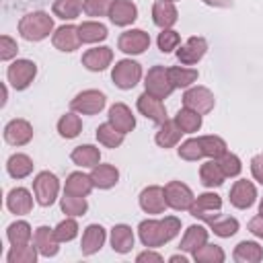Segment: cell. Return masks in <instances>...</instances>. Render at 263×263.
Returning <instances> with one entry per match:
<instances>
[{"label":"cell","mask_w":263,"mask_h":263,"mask_svg":"<svg viewBox=\"0 0 263 263\" xmlns=\"http://www.w3.org/2000/svg\"><path fill=\"white\" fill-rule=\"evenodd\" d=\"M181 230V220L177 216H164L162 220H142L138 226V236L144 247L156 249L171 242Z\"/></svg>","instance_id":"obj_1"},{"label":"cell","mask_w":263,"mask_h":263,"mask_svg":"<svg viewBox=\"0 0 263 263\" xmlns=\"http://www.w3.org/2000/svg\"><path fill=\"white\" fill-rule=\"evenodd\" d=\"M49 33H53V18L43 10L29 12L18 21V35L27 41H43Z\"/></svg>","instance_id":"obj_2"},{"label":"cell","mask_w":263,"mask_h":263,"mask_svg":"<svg viewBox=\"0 0 263 263\" xmlns=\"http://www.w3.org/2000/svg\"><path fill=\"white\" fill-rule=\"evenodd\" d=\"M58 193H60V179L53 173L41 171L33 179V195L39 205H43V208L51 205L58 199Z\"/></svg>","instance_id":"obj_3"},{"label":"cell","mask_w":263,"mask_h":263,"mask_svg":"<svg viewBox=\"0 0 263 263\" xmlns=\"http://www.w3.org/2000/svg\"><path fill=\"white\" fill-rule=\"evenodd\" d=\"M140 78H142V66H140L138 62L129 60V58L115 62V66H113V70H111V80H113V84H115L117 88H121V90L134 88V86L140 82Z\"/></svg>","instance_id":"obj_4"},{"label":"cell","mask_w":263,"mask_h":263,"mask_svg":"<svg viewBox=\"0 0 263 263\" xmlns=\"http://www.w3.org/2000/svg\"><path fill=\"white\" fill-rule=\"evenodd\" d=\"M35 76H37V66H35V62L25 60V58L14 60V62L8 66V70H6V78H8V82H10V86H12L14 90H25V88H29V84L35 80Z\"/></svg>","instance_id":"obj_5"},{"label":"cell","mask_w":263,"mask_h":263,"mask_svg":"<svg viewBox=\"0 0 263 263\" xmlns=\"http://www.w3.org/2000/svg\"><path fill=\"white\" fill-rule=\"evenodd\" d=\"M220 210H222V197L218 193H212V191H205L201 195H197L189 208V214L197 220H203V222H212L214 218L220 216Z\"/></svg>","instance_id":"obj_6"},{"label":"cell","mask_w":263,"mask_h":263,"mask_svg":"<svg viewBox=\"0 0 263 263\" xmlns=\"http://www.w3.org/2000/svg\"><path fill=\"white\" fill-rule=\"evenodd\" d=\"M105 95L101 90H95V88H88V90H82L78 92L72 101H70V109L80 113V115H97L105 109Z\"/></svg>","instance_id":"obj_7"},{"label":"cell","mask_w":263,"mask_h":263,"mask_svg":"<svg viewBox=\"0 0 263 263\" xmlns=\"http://www.w3.org/2000/svg\"><path fill=\"white\" fill-rule=\"evenodd\" d=\"M144 86H146V92L154 95L156 99H166L175 90V86L171 84V78H168V68H164V66H152L146 74Z\"/></svg>","instance_id":"obj_8"},{"label":"cell","mask_w":263,"mask_h":263,"mask_svg":"<svg viewBox=\"0 0 263 263\" xmlns=\"http://www.w3.org/2000/svg\"><path fill=\"white\" fill-rule=\"evenodd\" d=\"M164 199H166V205L175 212H183V210H189L195 195L193 191L181 183V181H168L164 185Z\"/></svg>","instance_id":"obj_9"},{"label":"cell","mask_w":263,"mask_h":263,"mask_svg":"<svg viewBox=\"0 0 263 263\" xmlns=\"http://www.w3.org/2000/svg\"><path fill=\"white\" fill-rule=\"evenodd\" d=\"M214 105H216V99H214L212 90L205 86H189L183 95V107L193 109L201 115L210 113L214 109Z\"/></svg>","instance_id":"obj_10"},{"label":"cell","mask_w":263,"mask_h":263,"mask_svg":"<svg viewBox=\"0 0 263 263\" xmlns=\"http://www.w3.org/2000/svg\"><path fill=\"white\" fill-rule=\"evenodd\" d=\"M117 47H119V51H123L127 55H140L150 47V35L142 29L123 31L117 39Z\"/></svg>","instance_id":"obj_11"},{"label":"cell","mask_w":263,"mask_h":263,"mask_svg":"<svg viewBox=\"0 0 263 263\" xmlns=\"http://www.w3.org/2000/svg\"><path fill=\"white\" fill-rule=\"evenodd\" d=\"M138 111L146 117V119H150V121H154V123H164L168 117H166V107L162 105V99H156L154 95H150V92H142L140 97H138Z\"/></svg>","instance_id":"obj_12"},{"label":"cell","mask_w":263,"mask_h":263,"mask_svg":"<svg viewBox=\"0 0 263 263\" xmlns=\"http://www.w3.org/2000/svg\"><path fill=\"white\" fill-rule=\"evenodd\" d=\"M208 51V41L203 37H189L181 47H177V60L183 66L197 64Z\"/></svg>","instance_id":"obj_13"},{"label":"cell","mask_w":263,"mask_h":263,"mask_svg":"<svg viewBox=\"0 0 263 263\" xmlns=\"http://www.w3.org/2000/svg\"><path fill=\"white\" fill-rule=\"evenodd\" d=\"M4 140L10 146H25L33 140V125L27 119H10L4 125Z\"/></svg>","instance_id":"obj_14"},{"label":"cell","mask_w":263,"mask_h":263,"mask_svg":"<svg viewBox=\"0 0 263 263\" xmlns=\"http://www.w3.org/2000/svg\"><path fill=\"white\" fill-rule=\"evenodd\" d=\"M230 203L236 208V210H249L255 199H257V189L251 181L247 179H238L234 181V185L230 187Z\"/></svg>","instance_id":"obj_15"},{"label":"cell","mask_w":263,"mask_h":263,"mask_svg":"<svg viewBox=\"0 0 263 263\" xmlns=\"http://www.w3.org/2000/svg\"><path fill=\"white\" fill-rule=\"evenodd\" d=\"M51 43L55 49L60 51H74L82 45L80 41V33H78V27L76 25H62L58 27L53 33H51Z\"/></svg>","instance_id":"obj_16"},{"label":"cell","mask_w":263,"mask_h":263,"mask_svg":"<svg viewBox=\"0 0 263 263\" xmlns=\"http://www.w3.org/2000/svg\"><path fill=\"white\" fill-rule=\"evenodd\" d=\"M138 201L146 214H162L168 208L166 199H164V187H158V185H150V187L142 189Z\"/></svg>","instance_id":"obj_17"},{"label":"cell","mask_w":263,"mask_h":263,"mask_svg":"<svg viewBox=\"0 0 263 263\" xmlns=\"http://www.w3.org/2000/svg\"><path fill=\"white\" fill-rule=\"evenodd\" d=\"M111 62H113V49L107 45L90 47L82 53V66L90 72H103L107 66H111Z\"/></svg>","instance_id":"obj_18"},{"label":"cell","mask_w":263,"mask_h":263,"mask_svg":"<svg viewBox=\"0 0 263 263\" xmlns=\"http://www.w3.org/2000/svg\"><path fill=\"white\" fill-rule=\"evenodd\" d=\"M105 240H107V232H105V228H103L101 224H90V226H86L84 232H82V240H80V251H82V255L90 257V255L99 253L101 247L105 245Z\"/></svg>","instance_id":"obj_19"},{"label":"cell","mask_w":263,"mask_h":263,"mask_svg":"<svg viewBox=\"0 0 263 263\" xmlns=\"http://www.w3.org/2000/svg\"><path fill=\"white\" fill-rule=\"evenodd\" d=\"M109 123L121 134H129L136 127V117L125 103H113L109 107Z\"/></svg>","instance_id":"obj_20"},{"label":"cell","mask_w":263,"mask_h":263,"mask_svg":"<svg viewBox=\"0 0 263 263\" xmlns=\"http://www.w3.org/2000/svg\"><path fill=\"white\" fill-rule=\"evenodd\" d=\"M138 18V6L132 0H115L109 10V21L117 27H127Z\"/></svg>","instance_id":"obj_21"},{"label":"cell","mask_w":263,"mask_h":263,"mask_svg":"<svg viewBox=\"0 0 263 263\" xmlns=\"http://www.w3.org/2000/svg\"><path fill=\"white\" fill-rule=\"evenodd\" d=\"M6 208L8 212L16 214V216H27L33 210V195L29 189L25 187H14L8 191L6 195Z\"/></svg>","instance_id":"obj_22"},{"label":"cell","mask_w":263,"mask_h":263,"mask_svg":"<svg viewBox=\"0 0 263 263\" xmlns=\"http://www.w3.org/2000/svg\"><path fill=\"white\" fill-rule=\"evenodd\" d=\"M33 245L37 247L39 255H43V257H53V255H58V251H60V240H58L53 228H49V226H39V228L35 230V234H33Z\"/></svg>","instance_id":"obj_23"},{"label":"cell","mask_w":263,"mask_h":263,"mask_svg":"<svg viewBox=\"0 0 263 263\" xmlns=\"http://www.w3.org/2000/svg\"><path fill=\"white\" fill-rule=\"evenodd\" d=\"M177 18H179V12H177L175 2L156 0L152 4V21H154L156 27H160V29H173V25L177 23Z\"/></svg>","instance_id":"obj_24"},{"label":"cell","mask_w":263,"mask_h":263,"mask_svg":"<svg viewBox=\"0 0 263 263\" xmlns=\"http://www.w3.org/2000/svg\"><path fill=\"white\" fill-rule=\"evenodd\" d=\"M92 189H95V183H92L90 175H84L82 171L70 173V175L66 177V183H64V193L78 195V197H86V195H88Z\"/></svg>","instance_id":"obj_25"},{"label":"cell","mask_w":263,"mask_h":263,"mask_svg":"<svg viewBox=\"0 0 263 263\" xmlns=\"http://www.w3.org/2000/svg\"><path fill=\"white\" fill-rule=\"evenodd\" d=\"M134 230L127 224H115L111 228V249L119 255H125L134 249Z\"/></svg>","instance_id":"obj_26"},{"label":"cell","mask_w":263,"mask_h":263,"mask_svg":"<svg viewBox=\"0 0 263 263\" xmlns=\"http://www.w3.org/2000/svg\"><path fill=\"white\" fill-rule=\"evenodd\" d=\"M208 234H210L208 228H203L201 224H193V226H189V228L185 230L179 249L185 251V253H191V255H193L199 247H203V245L208 242Z\"/></svg>","instance_id":"obj_27"},{"label":"cell","mask_w":263,"mask_h":263,"mask_svg":"<svg viewBox=\"0 0 263 263\" xmlns=\"http://www.w3.org/2000/svg\"><path fill=\"white\" fill-rule=\"evenodd\" d=\"M72 162L76 166H82V168H92L101 162V150L92 144H82V146H76L70 154Z\"/></svg>","instance_id":"obj_28"},{"label":"cell","mask_w":263,"mask_h":263,"mask_svg":"<svg viewBox=\"0 0 263 263\" xmlns=\"http://www.w3.org/2000/svg\"><path fill=\"white\" fill-rule=\"evenodd\" d=\"M90 179H92L95 187H99V189H111L119 181V171L113 164H101L99 162L97 166H92Z\"/></svg>","instance_id":"obj_29"},{"label":"cell","mask_w":263,"mask_h":263,"mask_svg":"<svg viewBox=\"0 0 263 263\" xmlns=\"http://www.w3.org/2000/svg\"><path fill=\"white\" fill-rule=\"evenodd\" d=\"M232 257L236 263H259L263 259V247L255 240H240L234 247Z\"/></svg>","instance_id":"obj_30"},{"label":"cell","mask_w":263,"mask_h":263,"mask_svg":"<svg viewBox=\"0 0 263 263\" xmlns=\"http://www.w3.org/2000/svg\"><path fill=\"white\" fill-rule=\"evenodd\" d=\"M224 179H226V175L222 173V168H220L216 158H210L199 166V181H201L203 187H208V189L220 187L224 183Z\"/></svg>","instance_id":"obj_31"},{"label":"cell","mask_w":263,"mask_h":263,"mask_svg":"<svg viewBox=\"0 0 263 263\" xmlns=\"http://www.w3.org/2000/svg\"><path fill=\"white\" fill-rule=\"evenodd\" d=\"M181 136H183V132H181V127L175 123V119H173V121L166 119L164 123H160L156 136H154V142H156L160 148H173V146H177V144L181 142Z\"/></svg>","instance_id":"obj_32"},{"label":"cell","mask_w":263,"mask_h":263,"mask_svg":"<svg viewBox=\"0 0 263 263\" xmlns=\"http://www.w3.org/2000/svg\"><path fill=\"white\" fill-rule=\"evenodd\" d=\"M78 33H80V41L82 43H99V41H105L109 31L103 23L99 21H84L78 25Z\"/></svg>","instance_id":"obj_33"},{"label":"cell","mask_w":263,"mask_h":263,"mask_svg":"<svg viewBox=\"0 0 263 263\" xmlns=\"http://www.w3.org/2000/svg\"><path fill=\"white\" fill-rule=\"evenodd\" d=\"M6 171H8V175H10L12 179H25V177H29V175L33 173V160H31L27 154L16 152V154L8 156V160H6Z\"/></svg>","instance_id":"obj_34"},{"label":"cell","mask_w":263,"mask_h":263,"mask_svg":"<svg viewBox=\"0 0 263 263\" xmlns=\"http://www.w3.org/2000/svg\"><path fill=\"white\" fill-rule=\"evenodd\" d=\"M80 132H82V119H80V113L70 111V113H64V115L58 119V134H60L62 138L72 140V138H76Z\"/></svg>","instance_id":"obj_35"},{"label":"cell","mask_w":263,"mask_h":263,"mask_svg":"<svg viewBox=\"0 0 263 263\" xmlns=\"http://www.w3.org/2000/svg\"><path fill=\"white\" fill-rule=\"evenodd\" d=\"M175 123L181 127L183 134H195V132L201 127L203 119H201V113L183 107V109L177 111V115H175Z\"/></svg>","instance_id":"obj_36"},{"label":"cell","mask_w":263,"mask_h":263,"mask_svg":"<svg viewBox=\"0 0 263 263\" xmlns=\"http://www.w3.org/2000/svg\"><path fill=\"white\" fill-rule=\"evenodd\" d=\"M33 236V230L29 226V222L25 220H16L6 228V238L12 247H21V245H29Z\"/></svg>","instance_id":"obj_37"},{"label":"cell","mask_w":263,"mask_h":263,"mask_svg":"<svg viewBox=\"0 0 263 263\" xmlns=\"http://www.w3.org/2000/svg\"><path fill=\"white\" fill-rule=\"evenodd\" d=\"M197 76H199V72L195 68H185V66L168 68V78L175 88H189L197 80Z\"/></svg>","instance_id":"obj_38"},{"label":"cell","mask_w":263,"mask_h":263,"mask_svg":"<svg viewBox=\"0 0 263 263\" xmlns=\"http://www.w3.org/2000/svg\"><path fill=\"white\" fill-rule=\"evenodd\" d=\"M123 138H125V134H121L119 129H115L109 121H105V123H101L97 127V140L105 148H119L123 144Z\"/></svg>","instance_id":"obj_39"},{"label":"cell","mask_w":263,"mask_h":263,"mask_svg":"<svg viewBox=\"0 0 263 263\" xmlns=\"http://www.w3.org/2000/svg\"><path fill=\"white\" fill-rule=\"evenodd\" d=\"M51 10H53V16L62 21H74L82 12V0H55Z\"/></svg>","instance_id":"obj_40"},{"label":"cell","mask_w":263,"mask_h":263,"mask_svg":"<svg viewBox=\"0 0 263 263\" xmlns=\"http://www.w3.org/2000/svg\"><path fill=\"white\" fill-rule=\"evenodd\" d=\"M60 208L66 216H72V218H78V216H84L86 210H88V203L84 197H78V195H70V193H64V197L60 199Z\"/></svg>","instance_id":"obj_41"},{"label":"cell","mask_w":263,"mask_h":263,"mask_svg":"<svg viewBox=\"0 0 263 263\" xmlns=\"http://www.w3.org/2000/svg\"><path fill=\"white\" fill-rule=\"evenodd\" d=\"M210 224V230L216 234V236H220V238H230V236H234L236 232H238V220L236 218H230V216H226V218H214L212 222H208Z\"/></svg>","instance_id":"obj_42"},{"label":"cell","mask_w":263,"mask_h":263,"mask_svg":"<svg viewBox=\"0 0 263 263\" xmlns=\"http://www.w3.org/2000/svg\"><path fill=\"white\" fill-rule=\"evenodd\" d=\"M37 247L35 245H21V247H12L6 255V261L8 263H35L37 261Z\"/></svg>","instance_id":"obj_43"},{"label":"cell","mask_w":263,"mask_h":263,"mask_svg":"<svg viewBox=\"0 0 263 263\" xmlns=\"http://www.w3.org/2000/svg\"><path fill=\"white\" fill-rule=\"evenodd\" d=\"M193 259L197 261V263H222L224 259H226V255H224V251H222V247H218V245H203V247H199L195 253H193Z\"/></svg>","instance_id":"obj_44"},{"label":"cell","mask_w":263,"mask_h":263,"mask_svg":"<svg viewBox=\"0 0 263 263\" xmlns=\"http://www.w3.org/2000/svg\"><path fill=\"white\" fill-rule=\"evenodd\" d=\"M199 142H201V148H203V154L208 158H220L228 146L226 142L220 138V136H199Z\"/></svg>","instance_id":"obj_45"},{"label":"cell","mask_w":263,"mask_h":263,"mask_svg":"<svg viewBox=\"0 0 263 263\" xmlns=\"http://www.w3.org/2000/svg\"><path fill=\"white\" fill-rule=\"evenodd\" d=\"M177 152H179V156H181L183 160H191V162H193V160H199V158L205 156L199 138H189V140L181 142V146H179Z\"/></svg>","instance_id":"obj_46"},{"label":"cell","mask_w":263,"mask_h":263,"mask_svg":"<svg viewBox=\"0 0 263 263\" xmlns=\"http://www.w3.org/2000/svg\"><path fill=\"white\" fill-rule=\"evenodd\" d=\"M218 160V164H220V168H222V173L226 175V179L228 177H238L240 175V171H242V162H240V158L236 156V154H232V152H224L220 158H216Z\"/></svg>","instance_id":"obj_47"},{"label":"cell","mask_w":263,"mask_h":263,"mask_svg":"<svg viewBox=\"0 0 263 263\" xmlns=\"http://www.w3.org/2000/svg\"><path fill=\"white\" fill-rule=\"evenodd\" d=\"M156 43H158V49H160L162 53H171L173 49L179 47V43H181V35H179L175 29H162V31L158 33Z\"/></svg>","instance_id":"obj_48"},{"label":"cell","mask_w":263,"mask_h":263,"mask_svg":"<svg viewBox=\"0 0 263 263\" xmlns=\"http://www.w3.org/2000/svg\"><path fill=\"white\" fill-rule=\"evenodd\" d=\"M53 232H55V236H58L60 242H70V240H74L76 234H78V224H76V220H74L72 216H68L66 220H62V222L53 228Z\"/></svg>","instance_id":"obj_49"},{"label":"cell","mask_w":263,"mask_h":263,"mask_svg":"<svg viewBox=\"0 0 263 263\" xmlns=\"http://www.w3.org/2000/svg\"><path fill=\"white\" fill-rule=\"evenodd\" d=\"M113 2L115 0H82V10L88 16H109Z\"/></svg>","instance_id":"obj_50"},{"label":"cell","mask_w":263,"mask_h":263,"mask_svg":"<svg viewBox=\"0 0 263 263\" xmlns=\"http://www.w3.org/2000/svg\"><path fill=\"white\" fill-rule=\"evenodd\" d=\"M16 51H18V45L12 37L8 35H2L0 37V60L2 62H8L12 58H16Z\"/></svg>","instance_id":"obj_51"},{"label":"cell","mask_w":263,"mask_h":263,"mask_svg":"<svg viewBox=\"0 0 263 263\" xmlns=\"http://www.w3.org/2000/svg\"><path fill=\"white\" fill-rule=\"evenodd\" d=\"M251 175L255 181L263 185V154H255L251 158Z\"/></svg>","instance_id":"obj_52"},{"label":"cell","mask_w":263,"mask_h":263,"mask_svg":"<svg viewBox=\"0 0 263 263\" xmlns=\"http://www.w3.org/2000/svg\"><path fill=\"white\" fill-rule=\"evenodd\" d=\"M247 228H249V232L255 234L257 238H263V214L259 212L255 218H251L249 224H247Z\"/></svg>","instance_id":"obj_53"},{"label":"cell","mask_w":263,"mask_h":263,"mask_svg":"<svg viewBox=\"0 0 263 263\" xmlns=\"http://www.w3.org/2000/svg\"><path fill=\"white\" fill-rule=\"evenodd\" d=\"M136 261L138 263H150V261H154V263H160L162 261V255L160 253H156V251H152V249H148V251H144V253H140L138 257H136Z\"/></svg>","instance_id":"obj_54"},{"label":"cell","mask_w":263,"mask_h":263,"mask_svg":"<svg viewBox=\"0 0 263 263\" xmlns=\"http://www.w3.org/2000/svg\"><path fill=\"white\" fill-rule=\"evenodd\" d=\"M203 4L208 6H214V8H228L232 6V0H201Z\"/></svg>","instance_id":"obj_55"},{"label":"cell","mask_w":263,"mask_h":263,"mask_svg":"<svg viewBox=\"0 0 263 263\" xmlns=\"http://www.w3.org/2000/svg\"><path fill=\"white\" fill-rule=\"evenodd\" d=\"M168 261L171 263H187V257L185 255H173V257H168Z\"/></svg>","instance_id":"obj_56"},{"label":"cell","mask_w":263,"mask_h":263,"mask_svg":"<svg viewBox=\"0 0 263 263\" xmlns=\"http://www.w3.org/2000/svg\"><path fill=\"white\" fill-rule=\"evenodd\" d=\"M259 212L263 214V197H261V203H259Z\"/></svg>","instance_id":"obj_57"},{"label":"cell","mask_w":263,"mask_h":263,"mask_svg":"<svg viewBox=\"0 0 263 263\" xmlns=\"http://www.w3.org/2000/svg\"><path fill=\"white\" fill-rule=\"evenodd\" d=\"M168 2H175V0H168Z\"/></svg>","instance_id":"obj_58"}]
</instances>
